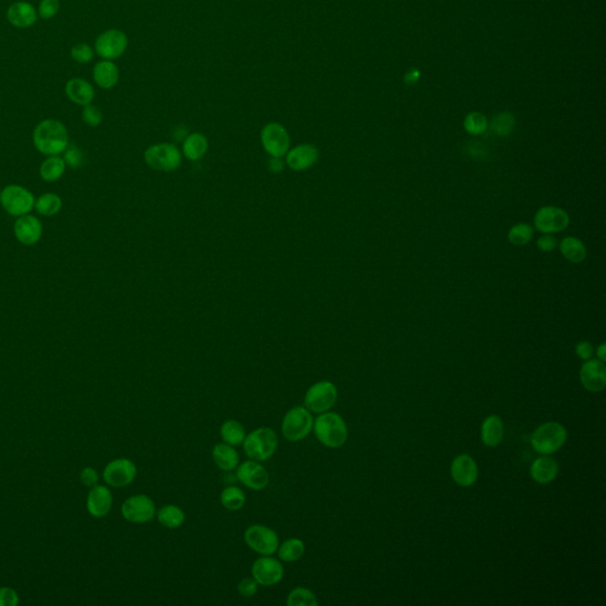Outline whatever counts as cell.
<instances>
[{
	"label": "cell",
	"mask_w": 606,
	"mask_h": 606,
	"mask_svg": "<svg viewBox=\"0 0 606 606\" xmlns=\"http://www.w3.org/2000/svg\"><path fill=\"white\" fill-rule=\"evenodd\" d=\"M32 141L39 153L46 157L60 155L69 146V133L60 121L46 119L34 127Z\"/></svg>",
	"instance_id": "obj_1"
},
{
	"label": "cell",
	"mask_w": 606,
	"mask_h": 606,
	"mask_svg": "<svg viewBox=\"0 0 606 606\" xmlns=\"http://www.w3.org/2000/svg\"><path fill=\"white\" fill-rule=\"evenodd\" d=\"M315 436L318 441L332 449L344 446L347 441L348 430L341 415L334 412L320 413L313 424Z\"/></svg>",
	"instance_id": "obj_2"
},
{
	"label": "cell",
	"mask_w": 606,
	"mask_h": 606,
	"mask_svg": "<svg viewBox=\"0 0 606 606\" xmlns=\"http://www.w3.org/2000/svg\"><path fill=\"white\" fill-rule=\"evenodd\" d=\"M278 446L276 432L270 427H259L244 438V453L250 460L264 462L273 456Z\"/></svg>",
	"instance_id": "obj_3"
},
{
	"label": "cell",
	"mask_w": 606,
	"mask_h": 606,
	"mask_svg": "<svg viewBox=\"0 0 606 606\" xmlns=\"http://www.w3.org/2000/svg\"><path fill=\"white\" fill-rule=\"evenodd\" d=\"M567 431L560 423L550 422L540 425L533 432L531 444L540 455H552L565 444Z\"/></svg>",
	"instance_id": "obj_4"
},
{
	"label": "cell",
	"mask_w": 606,
	"mask_h": 606,
	"mask_svg": "<svg viewBox=\"0 0 606 606\" xmlns=\"http://www.w3.org/2000/svg\"><path fill=\"white\" fill-rule=\"evenodd\" d=\"M313 415L304 406L290 408L282 420V434L289 441H302L313 430Z\"/></svg>",
	"instance_id": "obj_5"
},
{
	"label": "cell",
	"mask_w": 606,
	"mask_h": 606,
	"mask_svg": "<svg viewBox=\"0 0 606 606\" xmlns=\"http://www.w3.org/2000/svg\"><path fill=\"white\" fill-rule=\"evenodd\" d=\"M145 162L150 169L161 172H172L179 169L183 155L178 147L172 143H157L147 148L145 152Z\"/></svg>",
	"instance_id": "obj_6"
},
{
	"label": "cell",
	"mask_w": 606,
	"mask_h": 606,
	"mask_svg": "<svg viewBox=\"0 0 606 606\" xmlns=\"http://www.w3.org/2000/svg\"><path fill=\"white\" fill-rule=\"evenodd\" d=\"M36 198L32 192L20 185H8L1 191L0 204L3 209L13 217H20L30 214L34 209Z\"/></svg>",
	"instance_id": "obj_7"
},
{
	"label": "cell",
	"mask_w": 606,
	"mask_h": 606,
	"mask_svg": "<svg viewBox=\"0 0 606 606\" xmlns=\"http://www.w3.org/2000/svg\"><path fill=\"white\" fill-rule=\"evenodd\" d=\"M337 386L330 382H318L311 386L304 396V408L314 413L330 411L337 403Z\"/></svg>",
	"instance_id": "obj_8"
},
{
	"label": "cell",
	"mask_w": 606,
	"mask_h": 606,
	"mask_svg": "<svg viewBox=\"0 0 606 606\" xmlns=\"http://www.w3.org/2000/svg\"><path fill=\"white\" fill-rule=\"evenodd\" d=\"M244 540L251 550L259 555H273L280 546L276 531L262 524H252L244 533Z\"/></svg>",
	"instance_id": "obj_9"
},
{
	"label": "cell",
	"mask_w": 606,
	"mask_h": 606,
	"mask_svg": "<svg viewBox=\"0 0 606 606\" xmlns=\"http://www.w3.org/2000/svg\"><path fill=\"white\" fill-rule=\"evenodd\" d=\"M127 48V34L119 29H109L102 32L95 41V53L102 60H117L126 53Z\"/></svg>",
	"instance_id": "obj_10"
},
{
	"label": "cell",
	"mask_w": 606,
	"mask_h": 606,
	"mask_svg": "<svg viewBox=\"0 0 606 606\" xmlns=\"http://www.w3.org/2000/svg\"><path fill=\"white\" fill-rule=\"evenodd\" d=\"M261 143L270 157H282L288 153L290 138L285 126L278 122H270L261 131Z\"/></svg>",
	"instance_id": "obj_11"
},
{
	"label": "cell",
	"mask_w": 606,
	"mask_h": 606,
	"mask_svg": "<svg viewBox=\"0 0 606 606\" xmlns=\"http://www.w3.org/2000/svg\"><path fill=\"white\" fill-rule=\"evenodd\" d=\"M121 512L124 520L136 524H147L157 515L153 500L143 494L128 498L121 507Z\"/></svg>",
	"instance_id": "obj_12"
},
{
	"label": "cell",
	"mask_w": 606,
	"mask_h": 606,
	"mask_svg": "<svg viewBox=\"0 0 606 606\" xmlns=\"http://www.w3.org/2000/svg\"><path fill=\"white\" fill-rule=\"evenodd\" d=\"M251 574L259 585L273 586L281 581L285 576V569L280 560L270 555H262L252 564Z\"/></svg>",
	"instance_id": "obj_13"
},
{
	"label": "cell",
	"mask_w": 606,
	"mask_h": 606,
	"mask_svg": "<svg viewBox=\"0 0 606 606\" xmlns=\"http://www.w3.org/2000/svg\"><path fill=\"white\" fill-rule=\"evenodd\" d=\"M536 230L543 233H557L565 230L569 224V217L565 209L557 206H543L534 217Z\"/></svg>",
	"instance_id": "obj_14"
},
{
	"label": "cell",
	"mask_w": 606,
	"mask_h": 606,
	"mask_svg": "<svg viewBox=\"0 0 606 606\" xmlns=\"http://www.w3.org/2000/svg\"><path fill=\"white\" fill-rule=\"evenodd\" d=\"M136 465L128 458H117L105 465L103 479L114 488H124L133 483L136 477Z\"/></svg>",
	"instance_id": "obj_15"
},
{
	"label": "cell",
	"mask_w": 606,
	"mask_h": 606,
	"mask_svg": "<svg viewBox=\"0 0 606 606\" xmlns=\"http://www.w3.org/2000/svg\"><path fill=\"white\" fill-rule=\"evenodd\" d=\"M236 475L244 486L252 491H263L269 484V474L257 460L243 462L237 469Z\"/></svg>",
	"instance_id": "obj_16"
},
{
	"label": "cell",
	"mask_w": 606,
	"mask_h": 606,
	"mask_svg": "<svg viewBox=\"0 0 606 606\" xmlns=\"http://www.w3.org/2000/svg\"><path fill=\"white\" fill-rule=\"evenodd\" d=\"M15 240L27 247H32L41 240L43 235L41 221L34 214H24L17 218L13 226Z\"/></svg>",
	"instance_id": "obj_17"
},
{
	"label": "cell",
	"mask_w": 606,
	"mask_h": 606,
	"mask_svg": "<svg viewBox=\"0 0 606 606\" xmlns=\"http://www.w3.org/2000/svg\"><path fill=\"white\" fill-rule=\"evenodd\" d=\"M580 380L590 392H600L606 386V367L604 361L586 360L580 370Z\"/></svg>",
	"instance_id": "obj_18"
},
{
	"label": "cell",
	"mask_w": 606,
	"mask_h": 606,
	"mask_svg": "<svg viewBox=\"0 0 606 606\" xmlns=\"http://www.w3.org/2000/svg\"><path fill=\"white\" fill-rule=\"evenodd\" d=\"M318 159V150L314 145L304 143L294 147L285 154V164L292 171H306L315 165Z\"/></svg>",
	"instance_id": "obj_19"
},
{
	"label": "cell",
	"mask_w": 606,
	"mask_h": 606,
	"mask_svg": "<svg viewBox=\"0 0 606 606\" xmlns=\"http://www.w3.org/2000/svg\"><path fill=\"white\" fill-rule=\"evenodd\" d=\"M451 476L458 486H472L479 476L477 464L469 455H458L451 464Z\"/></svg>",
	"instance_id": "obj_20"
},
{
	"label": "cell",
	"mask_w": 606,
	"mask_h": 606,
	"mask_svg": "<svg viewBox=\"0 0 606 606\" xmlns=\"http://www.w3.org/2000/svg\"><path fill=\"white\" fill-rule=\"evenodd\" d=\"M6 19L12 27L17 29H27L37 22L38 12L30 3L15 1L8 8Z\"/></svg>",
	"instance_id": "obj_21"
},
{
	"label": "cell",
	"mask_w": 606,
	"mask_h": 606,
	"mask_svg": "<svg viewBox=\"0 0 606 606\" xmlns=\"http://www.w3.org/2000/svg\"><path fill=\"white\" fill-rule=\"evenodd\" d=\"M112 507V495L108 488L105 486H91L88 498L86 508L90 515L94 517H103L108 515Z\"/></svg>",
	"instance_id": "obj_22"
},
{
	"label": "cell",
	"mask_w": 606,
	"mask_h": 606,
	"mask_svg": "<svg viewBox=\"0 0 606 606\" xmlns=\"http://www.w3.org/2000/svg\"><path fill=\"white\" fill-rule=\"evenodd\" d=\"M65 95L72 103L86 107L94 101L95 89L86 79L75 77L65 84Z\"/></svg>",
	"instance_id": "obj_23"
},
{
	"label": "cell",
	"mask_w": 606,
	"mask_h": 606,
	"mask_svg": "<svg viewBox=\"0 0 606 606\" xmlns=\"http://www.w3.org/2000/svg\"><path fill=\"white\" fill-rule=\"evenodd\" d=\"M93 79L101 89H112L119 83L120 70L112 60H102L95 64Z\"/></svg>",
	"instance_id": "obj_24"
},
{
	"label": "cell",
	"mask_w": 606,
	"mask_h": 606,
	"mask_svg": "<svg viewBox=\"0 0 606 606\" xmlns=\"http://www.w3.org/2000/svg\"><path fill=\"white\" fill-rule=\"evenodd\" d=\"M559 465L553 457H539L533 462L531 467V479L540 484H547L557 477Z\"/></svg>",
	"instance_id": "obj_25"
},
{
	"label": "cell",
	"mask_w": 606,
	"mask_h": 606,
	"mask_svg": "<svg viewBox=\"0 0 606 606\" xmlns=\"http://www.w3.org/2000/svg\"><path fill=\"white\" fill-rule=\"evenodd\" d=\"M503 422L498 415H491L484 419L481 427V438L484 446L489 448L498 446L503 439Z\"/></svg>",
	"instance_id": "obj_26"
},
{
	"label": "cell",
	"mask_w": 606,
	"mask_h": 606,
	"mask_svg": "<svg viewBox=\"0 0 606 606\" xmlns=\"http://www.w3.org/2000/svg\"><path fill=\"white\" fill-rule=\"evenodd\" d=\"M212 458L223 472H232L240 463V456L235 448L226 443H219L212 450Z\"/></svg>",
	"instance_id": "obj_27"
},
{
	"label": "cell",
	"mask_w": 606,
	"mask_h": 606,
	"mask_svg": "<svg viewBox=\"0 0 606 606\" xmlns=\"http://www.w3.org/2000/svg\"><path fill=\"white\" fill-rule=\"evenodd\" d=\"M209 148L207 138L200 133L188 135L183 143V153L186 159L197 161L205 155Z\"/></svg>",
	"instance_id": "obj_28"
},
{
	"label": "cell",
	"mask_w": 606,
	"mask_h": 606,
	"mask_svg": "<svg viewBox=\"0 0 606 606\" xmlns=\"http://www.w3.org/2000/svg\"><path fill=\"white\" fill-rule=\"evenodd\" d=\"M65 169H67V165L64 162L63 157L60 155H51L41 162L39 174L41 179L46 183H55L64 176Z\"/></svg>",
	"instance_id": "obj_29"
},
{
	"label": "cell",
	"mask_w": 606,
	"mask_h": 606,
	"mask_svg": "<svg viewBox=\"0 0 606 606\" xmlns=\"http://www.w3.org/2000/svg\"><path fill=\"white\" fill-rule=\"evenodd\" d=\"M559 247H560L562 256L569 262H584L586 256H588V251H586L584 243L576 237H565L560 242Z\"/></svg>",
	"instance_id": "obj_30"
},
{
	"label": "cell",
	"mask_w": 606,
	"mask_h": 606,
	"mask_svg": "<svg viewBox=\"0 0 606 606\" xmlns=\"http://www.w3.org/2000/svg\"><path fill=\"white\" fill-rule=\"evenodd\" d=\"M63 202L60 195L53 192H46L39 195L34 202V209L38 214L45 217H53L60 214Z\"/></svg>",
	"instance_id": "obj_31"
},
{
	"label": "cell",
	"mask_w": 606,
	"mask_h": 606,
	"mask_svg": "<svg viewBox=\"0 0 606 606\" xmlns=\"http://www.w3.org/2000/svg\"><path fill=\"white\" fill-rule=\"evenodd\" d=\"M159 524L169 529H176L185 522V512L178 505H167L159 509L157 512Z\"/></svg>",
	"instance_id": "obj_32"
},
{
	"label": "cell",
	"mask_w": 606,
	"mask_h": 606,
	"mask_svg": "<svg viewBox=\"0 0 606 606\" xmlns=\"http://www.w3.org/2000/svg\"><path fill=\"white\" fill-rule=\"evenodd\" d=\"M304 550H306V546H304L302 540L297 539V538H290L278 546L277 553H278V557L281 559L282 562H297L303 557Z\"/></svg>",
	"instance_id": "obj_33"
},
{
	"label": "cell",
	"mask_w": 606,
	"mask_h": 606,
	"mask_svg": "<svg viewBox=\"0 0 606 606\" xmlns=\"http://www.w3.org/2000/svg\"><path fill=\"white\" fill-rule=\"evenodd\" d=\"M245 436L247 434H245L243 425L240 422H237V420L228 419V420L224 422L223 425H221V439L224 441V443L228 444V446H238L240 444H243Z\"/></svg>",
	"instance_id": "obj_34"
},
{
	"label": "cell",
	"mask_w": 606,
	"mask_h": 606,
	"mask_svg": "<svg viewBox=\"0 0 606 606\" xmlns=\"http://www.w3.org/2000/svg\"><path fill=\"white\" fill-rule=\"evenodd\" d=\"M245 501H247L245 494L238 486H226L224 491H221V503L228 510H231V512L240 510V509L243 508Z\"/></svg>",
	"instance_id": "obj_35"
},
{
	"label": "cell",
	"mask_w": 606,
	"mask_h": 606,
	"mask_svg": "<svg viewBox=\"0 0 606 606\" xmlns=\"http://www.w3.org/2000/svg\"><path fill=\"white\" fill-rule=\"evenodd\" d=\"M515 127V117L510 112H500L491 120V129L498 136H508Z\"/></svg>",
	"instance_id": "obj_36"
},
{
	"label": "cell",
	"mask_w": 606,
	"mask_h": 606,
	"mask_svg": "<svg viewBox=\"0 0 606 606\" xmlns=\"http://www.w3.org/2000/svg\"><path fill=\"white\" fill-rule=\"evenodd\" d=\"M318 604V598L308 588H292L287 597V605L288 606H316Z\"/></svg>",
	"instance_id": "obj_37"
},
{
	"label": "cell",
	"mask_w": 606,
	"mask_h": 606,
	"mask_svg": "<svg viewBox=\"0 0 606 606\" xmlns=\"http://www.w3.org/2000/svg\"><path fill=\"white\" fill-rule=\"evenodd\" d=\"M533 238V228L527 223L514 225L508 232V240L517 247H522Z\"/></svg>",
	"instance_id": "obj_38"
},
{
	"label": "cell",
	"mask_w": 606,
	"mask_h": 606,
	"mask_svg": "<svg viewBox=\"0 0 606 606\" xmlns=\"http://www.w3.org/2000/svg\"><path fill=\"white\" fill-rule=\"evenodd\" d=\"M464 129L467 131V133L474 135V136L486 133V129H488V121H486V116L481 112H470L464 119Z\"/></svg>",
	"instance_id": "obj_39"
},
{
	"label": "cell",
	"mask_w": 606,
	"mask_h": 606,
	"mask_svg": "<svg viewBox=\"0 0 606 606\" xmlns=\"http://www.w3.org/2000/svg\"><path fill=\"white\" fill-rule=\"evenodd\" d=\"M95 50L91 48L89 44L86 43H79L74 45L70 50V56L72 60H75L79 64L89 63L90 60L94 58Z\"/></svg>",
	"instance_id": "obj_40"
},
{
	"label": "cell",
	"mask_w": 606,
	"mask_h": 606,
	"mask_svg": "<svg viewBox=\"0 0 606 606\" xmlns=\"http://www.w3.org/2000/svg\"><path fill=\"white\" fill-rule=\"evenodd\" d=\"M63 160L65 162L67 167L70 169H79L84 164V154L82 150H79V147L74 145H69L67 150L63 152Z\"/></svg>",
	"instance_id": "obj_41"
},
{
	"label": "cell",
	"mask_w": 606,
	"mask_h": 606,
	"mask_svg": "<svg viewBox=\"0 0 606 606\" xmlns=\"http://www.w3.org/2000/svg\"><path fill=\"white\" fill-rule=\"evenodd\" d=\"M82 120L89 127H98L103 121V114L96 105H88L83 107Z\"/></svg>",
	"instance_id": "obj_42"
},
{
	"label": "cell",
	"mask_w": 606,
	"mask_h": 606,
	"mask_svg": "<svg viewBox=\"0 0 606 606\" xmlns=\"http://www.w3.org/2000/svg\"><path fill=\"white\" fill-rule=\"evenodd\" d=\"M60 0H41L38 6V15L44 20L51 19L60 12Z\"/></svg>",
	"instance_id": "obj_43"
},
{
	"label": "cell",
	"mask_w": 606,
	"mask_h": 606,
	"mask_svg": "<svg viewBox=\"0 0 606 606\" xmlns=\"http://www.w3.org/2000/svg\"><path fill=\"white\" fill-rule=\"evenodd\" d=\"M237 588H238V593L244 598H252L259 592V583L251 578H244L243 580H240Z\"/></svg>",
	"instance_id": "obj_44"
},
{
	"label": "cell",
	"mask_w": 606,
	"mask_h": 606,
	"mask_svg": "<svg viewBox=\"0 0 606 606\" xmlns=\"http://www.w3.org/2000/svg\"><path fill=\"white\" fill-rule=\"evenodd\" d=\"M19 595L11 588H0V606H15L18 604Z\"/></svg>",
	"instance_id": "obj_45"
},
{
	"label": "cell",
	"mask_w": 606,
	"mask_h": 606,
	"mask_svg": "<svg viewBox=\"0 0 606 606\" xmlns=\"http://www.w3.org/2000/svg\"><path fill=\"white\" fill-rule=\"evenodd\" d=\"M79 477H81V482L83 483V486H94L98 482V472L91 467H86V468L83 469Z\"/></svg>",
	"instance_id": "obj_46"
},
{
	"label": "cell",
	"mask_w": 606,
	"mask_h": 606,
	"mask_svg": "<svg viewBox=\"0 0 606 606\" xmlns=\"http://www.w3.org/2000/svg\"><path fill=\"white\" fill-rule=\"evenodd\" d=\"M536 245L543 252H550L557 247V240L548 233H543V236L540 237L536 242Z\"/></svg>",
	"instance_id": "obj_47"
},
{
	"label": "cell",
	"mask_w": 606,
	"mask_h": 606,
	"mask_svg": "<svg viewBox=\"0 0 606 606\" xmlns=\"http://www.w3.org/2000/svg\"><path fill=\"white\" fill-rule=\"evenodd\" d=\"M593 352H595L593 346L588 341H580L579 344L576 346V356H579L580 359H591Z\"/></svg>",
	"instance_id": "obj_48"
},
{
	"label": "cell",
	"mask_w": 606,
	"mask_h": 606,
	"mask_svg": "<svg viewBox=\"0 0 606 606\" xmlns=\"http://www.w3.org/2000/svg\"><path fill=\"white\" fill-rule=\"evenodd\" d=\"M268 165L270 171L273 173H280L285 169V161L282 160V157H270Z\"/></svg>",
	"instance_id": "obj_49"
},
{
	"label": "cell",
	"mask_w": 606,
	"mask_h": 606,
	"mask_svg": "<svg viewBox=\"0 0 606 606\" xmlns=\"http://www.w3.org/2000/svg\"><path fill=\"white\" fill-rule=\"evenodd\" d=\"M419 77H420V72L417 69H413V70H411V72H408L405 75V83L415 84V83L418 82Z\"/></svg>",
	"instance_id": "obj_50"
},
{
	"label": "cell",
	"mask_w": 606,
	"mask_h": 606,
	"mask_svg": "<svg viewBox=\"0 0 606 606\" xmlns=\"http://www.w3.org/2000/svg\"><path fill=\"white\" fill-rule=\"evenodd\" d=\"M605 349H606L605 344H600V346H599V347H598V349H597V356H598V359L600 360V361H605V359H606V356H605L606 351H605Z\"/></svg>",
	"instance_id": "obj_51"
},
{
	"label": "cell",
	"mask_w": 606,
	"mask_h": 606,
	"mask_svg": "<svg viewBox=\"0 0 606 606\" xmlns=\"http://www.w3.org/2000/svg\"><path fill=\"white\" fill-rule=\"evenodd\" d=\"M0 199H1V191H0Z\"/></svg>",
	"instance_id": "obj_52"
}]
</instances>
